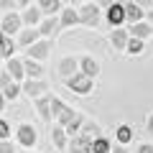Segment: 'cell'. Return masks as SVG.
Instances as JSON below:
<instances>
[{"instance_id": "24", "label": "cell", "mask_w": 153, "mask_h": 153, "mask_svg": "<svg viewBox=\"0 0 153 153\" xmlns=\"http://www.w3.org/2000/svg\"><path fill=\"white\" fill-rule=\"evenodd\" d=\"M38 18H41V13H38L36 8H31V10H26V13H23V21H26L28 26H36V23H38Z\"/></svg>"}, {"instance_id": "12", "label": "cell", "mask_w": 153, "mask_h": 153, "mask_svg": "<svg viewBox=\"0 0 153 153\" xmlns=\"http://www.w3.org/2000/svg\"><path fill=\"white\" fill-rule=\"evenodd\" d=\"M130 33H133V38H138V41H140V38L151 36V33H153V28H151V26H146V23H135V26L130 28Z\"/></svg>"}, {"instance_id": "11", "label": "cell", "mask_w": 153, "mask_h": 153, "mask_svg": "<svg viewBox=\"0 0 153 153\" xmlns=\"http://www.w3.org/2000/svg\"><path fill=\"white\" fill-rule=\"evenodd\" d=\"M128 41H130V38H128V31H120V28L112 31V46H117V49H128Z\"/></svg>"}, {"instance_id": "32", "label": "cell", "mask_w": 153, "mask_h": 153, "mask_svg": "<svg viewBox=\"0 0 153 153\" xmlns=\"http://www.w3.org/2000/svg\"><path fill=\"white\" fill-rule=\"evenodd\" d=\"M8 84H10V76H8V74H0V87L5 89Z\"/></svg>"}, {"instance_id": "33", "label": "cell", "mask_w": 153, "mask_h": 153, "mask_svg": "<svg viewBox=\"0 0 153 153\" xmlns=\"http://www.w3.org/2000/svg\"><path fill=\"white\" fill-rule=\"evenodd\" d=\"M138 153H153V146H148V143H146V146L138 148Z\"/></svg>"}, {"instance_id": "35", "label": "cell", "mask_w": 153, "mask_h": 153, "mask_svg": "<svg viewBox=\"0 0 153 153\" xmlns=\"http://www.w3.org/2000/svg\"><path fill=\"white\" fill-rule=\"evenodd\" d=\"M5 107V94H0V110Z\"/></svg>"}, {"instance_id": "22", "label": "cell", "mask_w": 153, "mask_h": 153, "mask_svg": "<svg viewBox=\"0 0 153 153\" xmlns=\"http://www.w3.org/2000/svg\"><path fill=\"white\" fill-rule=\"evenodd\" d=\"M38 8H41L44 13H49V16H51L54 10H59V8H61V3H56V0H41V3H38Z\"/></svg>"}, {"instance_id": "10", "label": "cell", "mask_w": 153, "mask_h": 153, "mask_svg": "<svg viewBox=\"0 0 153 153\" xmlns=\"http://www.w3.org/2000/svg\"><path fill=\"white\" fill-rule=\"evenodd\" d=\"M23 71H26L28 76H33V79H36V76H41V74H44V69H41V66H38L36 61L31 59V56H28V59L23 61Z\"/></svg>"}, {"instance_id": "25", "label": "cell", "mask_w": 153, "mask_h": 153, "mask_svg": "<svg viewBox=\"0 0 153 153\" xmlns=\"http://www.w3.org/2000/svg\"><path fill=\"white\" fill-rule=\"evenodd\" d=\"M56 26H59V23H56V18H49V21L41 23V33H44V36H51V33L56 31Z\"/></svg>"}, {"instance_id": "26", "label": "cell", "mask_w": 153, "mask_h": 153, "mask_svg": "<svg viewBox=\"0 0 153 153\" xmlns=\"http://www.w3.org/2000/svg\"><path fill=\"white\" fill-rule=\"evenodd\" d=\"M130 138H133V130H130L128 125H120V128H117V140H120V143H128Z\"/></svg>"}, {"instance_id": "15", "label": "cell", "mask_w": 153, "mask_h": 153, "mask_svg": "<svg viewBox=\"0 0 153 153\" xmlns=\"http://www.w3.org/2000/svg\"><path fill=\"white\" fill-rule=\"evenodd\" d=\"M59 71L66 76V79H71V76H74L71 71H76V61H74V59H64V61L59 64Z\"/></svg>"}, {"instance_id": "6", "label": "cell", "mask_w": 153, "mask_h": 153, "mask_svg": "<svg viewBox=\"0 0 153 153\" xmlns=\"http://www.w3.org/2000/svg\"><path fill=\"white\" fill-rule=\"evenodd\" d=\"M49 51H51V44H49V41H38V44L31 46V51H28V54H31L33 59H46V56H49Z\"/></svg>"}, {"instance_id": "9", "label": "cell", "mask_w": 153, "mask_h": 153, "mask_svg": "<svg viewBox=\"0 0 153 153\" xmlns=\"http://www.w3.org/2000/svg\"><path fill=\"white\" fill-rule=\"evenodd\" d=\"M125 18H128V21H133V26H135V23L143 18L140 5H135V3H125Z\"/></svg>"}, {"instance_id": "23", "label": "cell", "mask_w": 153, "mask_h": 153, "mask_svg": "<svg viewBox=\"0 0 153 153\" xmlns=\"http://www.w3.org/2000/svg\"><path fill=\"white\" fill-rule=\"evenodd\" d=\"M92 153H110V143L105 140V138H97V140L92 143Z\"/></svg>"}, {"instance_id": "20", "label": "cell", "mask_w": 153, "mask_h": 153, "mask_svg": "<svg viewBox=\"0 0 153 153\" xmlns=\"http://www.w3.org/2000/svg\"><path fill=\"white\" fill-rule=\"evenodd\" d=\"M71 153H92V146H87L82 138H74L71 140Z\"/></svg>"}, {"instance_id": "29", "label": "cell", "mask_w": 153, "mask_h": 153, "mask_svg": "<svg viewBox=\"0 0 153 153\" xmlns=\"http://www.w3.org/2000/svg\"><path fill=\"white\" fill-rule=\"evenodd\" d=\"M79 125H82V115H76L74 120L66 125V133H76V130H79Z\"/></svg>"}, {"instance_id": "1", "label": "cell", "mask_w": 153, "mask_h": 153, "mask_svg": "<svg viewBox=\"0 0 153 153\" xmlns=\"http://www.w3.org/2000/svg\"><path fill=\"white\" fill-rule=\"evenodd\" d=\"M66 87L71 89V92H76V94H87V92H92V76H87V74H74L71 79H66Z\"/></svg>"}, {"instance_id": "3", "label": "cell", "mask_w": 153, "mask_h": 153, "mask_svg": "<svg viewBox=\"0 0 153 153\" xmlns=\"http://www.w3.org/2000/svg\"><path fill=\"white\" fill-rule=\"evenodd\" d=\"M107 21L115 23V26H120L123 21H125V5H120V3H112L107 10Z\"/></svg>"}, {"instance_id": "31", "label": "cell", "mask_w": 153, "mask_h": 153, "mask_svg": "<svg viewBox=\"0 0 153 153\" xmlns=\"http://www.w3.org/2000/svg\"><path fill=\"white\" fill-rule=\"evenodd\" d=\"M0 153H13V143L3 140V143H0Z\"/></svg>"}, {"instance_id": "19", "label": "cell", "mask_w": 153, "mask_h": 153, "mask_svg": "<svg viewBox=\"0 0 153 153\" xmlns=\"http://www.w3.org/2000/svg\"><path fill=\"white\" fill-rule=\"evenodd\" d=\"M38 33H41V31H33V28L23 31V33H21V44H23V46H33V44H36V38H38Z\"/></svg>"}, {"instance_id": "2", "label": "cell", "mask_w": 153, "mask_h": 153, "mask_svg": "<svg viewBox=\"0 0 153 153\" xmlns=\"http://www.w3.org/2000/svg\"><path fill=\"white\" fill-rule=\"evenodd\" d=\"M51 107H54V115H56V120L61 123V125H69L71 120L76 117V112L71 107H66L61 100H56V97H51Z\"/></svg>"}, {"instance_id": "36", "label": "cell", "mask_w": 153, "mask_h": 153, "mask_svg": "<svg viewBox=\"0 0 153 153\" xmlns=\"http://www.w3.org/2000/svg\"><path fill=\"white\" fill-rule=\"evenodd\" d=\"M112 153H128L125 148H112Z\"/></svg>"}, {"instance_id": "37", "label": "cell", "mask_w": 153, "mask_h": 153, "mask_svg": "<svg viewBox=\"0 0 153 153\" xmlns=\"http://www.w3.org/2000/svg\"><path fill=\"white\" fill-rule=\"evenodd\" d=\"M148 18H151V21H153V10H151V13H148Z\"/></svg>"}, {"instance_id": "8", "label": "cell", "mask_w": 153, "mask_h": 153, "mask_svg": "<svg viewBox=\"0 0 153 153\" xmlns=\"http://www.w3.org/2000/svg\"><path fill=\"white\" fill-rule=\"evenodd\" d=\"M18 28H21V18H18L16 13H10V16L3 18V33H8V36H10V33H16Z\"/></svg>"}, {"instance_id": "34", "label": "cell", "mask_w": 153, "mask_h": 153, "mask_svg": "<svg viewBox=\"0 0 153 153\" xmlns=\"http://www.w3.org/2000/svg\"><path fill=\"white\" fill-rule=\"evenodd\" d=\"M148 130L153 133V115H151V117H148Z\"/></svg>"}, {"instance_id": "14", "label": "cell", "mask_w": 153, "mask_h": 153, "mask_svg": "<svg viewBox=\"0 0 153 153\" xmlns=\"http://www.w3.org/2000/svg\"><path fill=\"white\" fill-rule=\"evenodd\" d=\"M97 71H100V66H97V61H94V59H89V56H87V59H82V74H87V76H92V79H94Z\"/></svg>"}, {"instance_id": "28", "label": "cell", "mask_w": 153, "mask_h": 153, "mask_svg": "<svg viewBox=\"0 0 153 153\" xmlns=\"http://www.w3.org/2000/svg\"><path fill=\"white\" fill-rule=\"evenodd\" d=\"M128 51H130V54H140V51H143V41L130 38V41H128Z\"/></svg>"}, {"instance_id": "17", "label": "cell", "mask_w": 153, "mask_h": 153, "mask_svg": "<svg viewBox=\"0 0 153 153\" xmlns=\"http://www.w3.org/2000/svg\"><path fill=\"white\" fill-rule=\"evenodd\" d=\"M51 97H41L38 100V115H41V117H44V120H49L51 117Z\"/></svg>"}, {"instance_id": "5", "label": "cell", "mask_w": 153, "mask_h": 153, "mask_svg": "<svg viewBox=\"0 0 153 153\" xmlns=\"http://www.w3.org/2000/svg\"><path fill=\"white\" fill-rule=\"evenodd\" d=\"M18 140H21L23 146H33V143H36V130H33L31 125H21L18 128Z\"/></svg>"}, {"instance_id": "27", "label": "cell", "mask_w": 153, "mask_h": 153, "mask_svg": "<svg viewBox=\"0 0 153 153\" xmlns=\"http://www.w3.org/2000/svg\"><path fill=\"white\" fill-rule=\"evenodd\" d=\"M18 92H21V87H18V84H13V82L8 84L5 89H3V94H5L8 100H16V97H18Z\"/></svg>"}, {"instance_id": "30", "label": "cell", "mask_w": 153, "mask_h": 153, "mask_svg": "<svg viewBox=\"0 0 153 153\" xmlns=\"http://www.w3.org/2000/svg\"><path fill=\"white\" fill-rule=\"evenodd\" d=\"M8 135H10V128H8V123H5V120H0V138L5 140Z\"/></svg>"}, {"instance_id": "13", "label": "cell", "mask_w": 153, "mask_h": 153, "mask_svg": "<svg viewBox=\"0 0 153 153\" xmlns=\"http://www.w3.org/2000/svg\"><path fill=\"white\" fill-rule=\"evenodd\" d=\"M64 128L61 125H56V128H51V138H54V143H56V148H66V135H64Z\"/></svg>"}, {"instance_id": "4", "label": "cell", "mask_w": 153, "mask_h": 153, "mask_svg": "<svg viewBox=\"0 0 153 153\" xmlns=\"http://www.w3.org/2000/svg\"><path fill=\"white\" fill-rule=\"evenodd\" d=\"M79 21L84 26H94L97 23V5H84L82 13H79Z\"/></svg>"}, {"instance_id": "21", "label": "cell", "mask_w": 153, "mask_h": 153, "mask_svg": "<svg viewBox=\"0 0 153 153\" xmlns=\"http://www.w3.org/2000/svg\"><path fill=\"white\" fill-rule=\"evenodd\" d=\"M71 23H79V13L76 10H64V16H61V26H71Z\"/></svg>"}, {"instance_id": "18", "label": "cell", "mask_w": 153, "mask_h": 153, "mask_svg": "<svg viewBox=\"0 0 153 153\" xmlns=\"http://www.w3.org/2000/svg\"><path fill=\"white\" fill-rule=\"evenodd\" d=\"M10 54H13V41L5 38V33H0V56H8L10 59Z\"/></svg>"}, {"instance_id": "7", "label": "cell", "mask_w": 153, "mask_h": 153, "mask_svg": "<svg viewBox=\"0 0 153 153\" xmlns=\"http://www.w3.org/2000/svg\"><path fill=\"white\" fill-rule=\"evenodd\" d=\"M46 89H49V87H46L44 82H31V79H28V82H26V87H23V92H26L28 97H41V94H44Z\"/></svg>"}, {"instance_id": "16", "label": "cell", "mask_w": 153, "mask_h": 153, "mask_svg": "<svg viewBox=\"0 0 153 153\" xmlns=\"http://www.w3.org/2000/svg\"><path fill=\"white\" fill-rule=\"evenodd\" d=\"M8 71H10L13 79H21V76L26 74V71H23V64H21L18 59H10V61H8Z\"/></svg>"}]
</instances>
